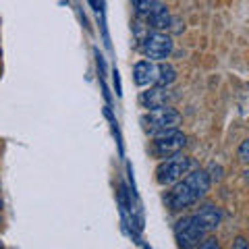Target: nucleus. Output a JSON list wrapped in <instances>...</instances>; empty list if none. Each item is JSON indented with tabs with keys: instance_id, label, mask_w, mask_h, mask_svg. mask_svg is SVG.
Masks as SVG:
<instances>
[{
	"instance_id": "nucleus-6",
	"label": "nucleus",
	"mask_w": 249,
	"mask_h": 249,
	"mask_svg": "<svg viewBox=\"0 0 249 249\" xmlns=\"http://www.w3.org/2000/svg\"><path fill=\"white\" fill-rule=\"evenodd\" d=\"M185 143H187L185 133H181L178 129H170V131H164V133H160V135H154L152 154L156 158L164 160V158H170V156L181 152L185 147Z\"/></svg>"
},
{
	"instance_id": "nucleus-5",
	"label": "nucleus",
	"mask_w": 249,
	"mask_h": 249,
	"mask_svg": "<svg viewBox=\"0 0 249 249\" xmlns=\"http://www.w3.org/2000/svg\"><path fill=\"white\" fill-rule=\"evenodd\" d=\"M173 37L166 36L164 31H152V34H147L142 42V50L145 54L147 60H158V62H164L170 54H173Z\"/></svg>"
},
{
	"instance_id": "nucleus-18",
	"label": "nucleus",
	"mask_w": 249,
	"mask_h": 249,
	"mask_svg": "<svg viewBox=\"0 0 249 249\" xmlns=\"http://www.w3.org/2000/svg\"><path fill=\"white\" fill-rule=\"evenodd\" d=\"M0 210H2V204H0Z\"/></svg>"
},
{
	"instance_id": "nucleus-17",
	"label": "nucleus",
	"mask_w": 249,
	"mask_h": 249,
	"mask_svg": "<svg viewBox=\"0 0 249 249\" xmlns=\"http://www.w3.org/2000/svg\"><path fill=\"white\" fill-rule=\"evenodd\" d=\"M0 249H2V241H0Z\"/></svg>"
},
{
	"instance_id": "nucleus-15",
	"label": "nucleus",
	"mask_w": 249,
	"mask_h": 249,
	"mask_svg": "<svg viewBox=\"0 0 249 249\" xmlns=\"http://www.w3.org/2000/svg\"><path fill=\"white\" fill-rule=\"evenodd\" d=\"M231 249H249V247H247V241H245V237H237L235 241H232Z\"/></svg>"
},
{
	"instance_id": "nucleus-14",
	"label": "nucleus",
	"mask_w": 249,
	"mask_h": 249,
	"mask_svg": "<svg viewBox=\"0 0 249 249\" xmlns=\"http://www.w3.org/2000/svg\"><path fill=\"white\" fill-rule=\"evenodd\" d=\"M247 150H249V142L245 139V142H241V145H239V160L243 162V164H245V162L249 160V156H247Z\"/></svg>"
},
{
	"instance_id": "nucleus-3",
	"label": "nucleus",
	"mask_w": 249,
	"mask_h": 249,
	"mask_svg": "<svg viewBox=\"0 0 249 249\" xmlns=\"http://www.w3.org/2000/svg\"><path fill=\"white\" fill-rule=\"evenodd\" d=\"M191 158L189 156H183L181 152L170 156V158H164L156 168V181L158 185L162 187H170L175 185L177 181H181V178L191 170Z\"/></svg>"
},
{
	"instance_id": "nucleus-2",
	"label": "nucleus",
	"mask_w": 249,
	"mask_h": 249,
	"mask_svg": "<svg viewBox=\"0 0 249 249\" xmlns=\"http://www.w3.org/2000/svg\"><path fill=\"white\" fill-rule=\"evenodd\" d=\"M173 232H175V241H177L178 249L197 247L201 241H204V237L208 235V231L204 229V224H201L197 214H187L183 218H178L175 222Z\"/></svg>"
},
{
	"instance_id": "nucleus-7",
	"label": "nucleus",
	"mask_w": 249,
	"mask_h": 249,
	"mask_svg": "<svg viewBox=\"0 0 249 249\" xmlns=\"http://www.w3.org/2000/svg\"><path fill=\"white\" fill-rule=\"evenodd\" d=\"M156 77H158V67L152 60H139L133 67V81L139 88H150L156 85Z\"/></svg>"
},
{
	"instance_id": "nucleus-1",
	"label": "nucleus",
	"mask_w": 249,
	"mask_h": 249,
	"mask_svg": "<svg viewBox=\"0 0 249 249\" xmlns=\"http://www.w3.org/2000/svg\"><path fill=\"white\" fill-rule=\"evenodd\" d=\"M210 185H212V181H210V177L206 170H189L181 181H177L173 185V189H170L166 193V206L170 212H181V210L185 208H191L196 206L197 201L201 197L208 196L210 191Z\"/></svg>"
},
{
	"instance_id": "nucleus-11",
	"label": "nucleus",
	"mask_w": 249,
	"mask_h": 249,
	"mask_svg": "<svg viewBox=\"0 0 249 249\" xmlns=\"http://www.w3.org/2000/svg\"><path fill=\"white\" fill-rule=\"evenodd\" d=\"M177 81V69L168 62H160L158 65V77H156V85L158 88H168Z\"/></svg>"
},
{
	"instance_id": "nucleus-13",
	"label": "nucleus",
	"mask_w": 249,
	"mask_h": 249,
	"mask_svg": "<svg viewBox=\"0 0 249 249\" xmlns=\"http://www.w3.org/2000/svg\"><path fill=\"white\" fill-rule=\"evenodd\" d=\"M193 249H220V243H218L216 237H204V241Z\"/></svg>"
},
{
	"instance_id": "nucleus-12",
	"label": "nucleus",
	"mask_w": 249,
	"mask_h": 249,
	"mask_svg": "<svg viewBox=\"0 0 249 249\" xmlns=\"http://www.w3.org/2000/svg\"><path fill=\"white\" fill-rule=\"evenodd\" d=\"M131 2H133V9L137 15H150L160 4V0H131Z\"/></svg>"
},
{
	"instance_id": "nucleus-16",
	"label": "nucleus",
	"mask_w": 249,
	"mask_h": 249,
	"mask_svg": "<svg viewBox=\"0 0 249 249\" xmlns=\"http://www.w3.org/2000/svg\"><path fill=\"white\" fill-rule=\"evenodd\" d=\"M114 88H116V96H121L123 89H121V77H119V71H114Z\"/></svg>"
},
{
	"instance_id": "nucleus-9",
	"label": "nucleus",
	"mask_w": 249,
	"mask_h": 249,
	"mask_svg": "<svg viewBox=\"0 0 249 249\" xmlns=\"http://www.w3.org/2000/svg\"><path fill=\"white\" fill-rule=\"evenodd\" d=\"M168 91L166 88H152L143 91L142 96H139V104L147 110H152V108H160V106H168Z\"/></svg>"
},
{
	"instance_id": "nucleus-4",
	"label": "nucleus",
	"mask_w": 249,
	"mask_h": 249,
	"mask_svg": "<svg viewBox=\"0 0 249 249\" xmlns=\"http://www.w3.org/2000/svg\"><path fill=\"white\" fill-rule=\"evenodd\" d=\"M143 124H145V131L150 135H160V133H164V131L178 129V124H181V114H178V110H175L173 106L152 108V110L145 112Z\"/></svg>"
},
{
	"instance_id": "nucleus-8",
	"label": "nucleus",
	"mask_w": 249,
	"mask_h": 249,
	"mask_svg": "<svg viewBox=\"0 0 249 249\" xmlns=\"http://www.w3.org/2000/svg\"><path fill=\"white\" fill-rule=\"evenodd\" d=\"M196 214H197V218L201 220V224H204V229L208 232L216 231L222 222V210L218 206H214V204H204Z\"/></svg>"
},
{
	"instance_id": "nucleus-10",
	"label": "nucleus",
	"mask_w": 249,
	"mask_h": 249,
	"mask_svg": "<svg viewBox=\"0 0 249 249\" xmlns=\"http://www.w3.org/2000/svg\"><path fill=\"white\" fill-rule=\"evenodd\" d=\"M145 17H147V23H150V27L154 31H164L170 27V23H173L168 6H164V4H158L150 15H145Z\"/></svg>"
}]
</instances>
